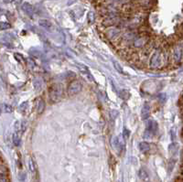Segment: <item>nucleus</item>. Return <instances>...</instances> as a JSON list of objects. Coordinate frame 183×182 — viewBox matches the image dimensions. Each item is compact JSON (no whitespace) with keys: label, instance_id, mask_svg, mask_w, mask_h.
I'll list each match as a JSON object with an SVG mask.
<instances>
[{"label":"nucleus","instance_id":"1","mask_svg":"<svg viewBox=\"0 0 183 182\" xmlns=\"http://www.w3.org/2000/svg\"><path fill=\"white\" fill-rule=\"evenodd\" d=\"M150 39L147 33H139L135 36L132 43V49L135 51H142L144 50L149 43Z\"/></svg>","mask_w":183,"mask_h":182},{"label":"nucleus","instance_id":"2","mask_svg":"<svg viewBox=\"0 0 183 182\" xmlns=\"http://www.w3.org/2000/svg\"><path fill=\"white\" fill-rule=\"evenodd\" d=\"M64 93V87L61 83H54L49 90V96L52 103H57L61 100Z\"/></svg>","mask_w":183,"mask_h":182},{"label":"nucleus","instance_id":"3","mask_svg":"<svg viewBox=\"0 0 183 182\" xmlns=\"http://www.w3.org/2000/svg\"><path fill=\"white\" fill-rule=\"evenodd\" d=\"M122 30L118 27H109L105 31V36L107 40H109L113 44L117 45L118 41L122 36Z\"/></svg>","mask_w":183,"mask_h":182},{"label":"nucleus","instance_id":"4","mask_svg":"<svg viewBox=\"0 0 183 182\" xmlns=\"http://www.w3.org/2000/svg\"><path fill=\"white\" fill-rule=\"evenodd\" d=\"M170 61L174 64H181L182 61V45L181 43H176L171 49H170Z\"/></svg>","mask_w":183,"mask_h":182},{"label":"nucleus","instance_id":"5","mask_svg":"<svg viewBox=\"0 0 183 182\" xmlns=\"http://www.w3.org/2000/svg\"><path fill=\"white\" fill-rule=\"evenodd\" d=\"M82 83L80 81H78V80L72 81L67 88L68 95L74 96V95L78 94L82 91Z\"/></svg>","mask_w":183,"mask_h":182},{"label":"nucleus","instance_id":"6","mask_svg":"<svg viewBox=\"0 0 183 182\" xmlns=\"http://www.w3.org/2000/svg\"><path fill=\"white\" fill-rule=\"evenodd\" d=\"M158 123L155 120H149L147 123V131H148L150 134H152L153 135H156V133L158 132Z\"/></svg>","mask_w":183,"mask_h":182},{"label":"nucleus","instance_id":"7","mask_svg":"<svg viewBox=\"0 0 183 182\" xmlns=\"http://www.w3.org/2000/svg\"><path fill=\"white\" fill-rule=\"evenodd\" d=\"M149 116H150V106L147 103H146L141 110V118L143 120H147L149 118Z\"/></svg>","mask_w":183,"mask_h":182},{"label":"nucleus","instance_id":"8","mask_svg":"<svg viewBox=\"0 0 183 182\" xmlns=\"http://www.w3.org/2000/svg\"><path fill=\"white\" fill-rule=\"evenodd\" d=\"M22 9H23V11L26 13V14H28L29 16H32L33 15V13H34V8H33V6L29 4V3H24L23 5H22Z\"/></svg>","mask_w":183,"mask_h":182},{"label":"nucleus","instance_id":"9","mask_svg":"<svg viewBox=\"0 0 183 182\" xmlns=\"http://www.w3.org/2000/svg\"><path fill=\"white\" fill-rule=\"evenodd\" d=\"M39 24H40V27L44 28L47 29V30H51V28H52V24H51V22L50 20H48V19H40Z\"/></svg>","mask_w":183,"mask_h":182},{"label":"nucleus","instance_id":"10","mask_svg":"<svg viewBox=\"0 0 183 182\" xmlns=\"http://www.w3.org/2000/svg\"><path fill=\"white\" fill-rule=\"evenodd\" d=\"M138 146L140 152H142L143 154H147L150 150V145L147 142H140Z\"/></svg>","mask_w":183,"mask_h":182},{"label":"nucleus","instance_id":"11","mask_svg":"<svg viewBox=\"0 0 183 182\" xmlns=\"http://www.w3.org/2000/svg\"><path fill=\"white\" fill-rule=\"evenodd\" d=\"M45 110V101L43 99H40L37 105V111L39 115H41Z\"/></svg>","mask_w":183,"mask_h":182},{"label":"nucleus","instance_id":"12","mask_svg":"<svg viewBox=\"0 0 183 182\" xmlns=\"http://www.w3.org/2000/svg\"><path fill=\"white\" fill-rule=\"evenodd\" d=\"M138 177L141 180L146 181L148 180V172L145 169H141L138 172Z\"/></svg>","mask_w":183,"mask_h":182},{"label":"nucleus","instance_id":"13","mask_svg":"<svg viewBox=\"0 0 183 182\" xmlns=\"http://www.w3.org/2000/svg\"><path fill=\"white\" fill-rule=\"evenodd\" d=\"M20 139H21V133L19 131H17V132H16L13 135V143H14V145L18 146L20 145Z\"/></svg>","mask_w":183,"mask_h":182},{"label":"nucleus","instance_id":"14","mask_svg":"<svg viewBox=\"0 0 183 182\" xmlns=\"http://www.w3.org/2000/svg\"><path fill=\"white\" fill-rule=\"evenodd\" d=\"M169 151L171 155H175L178 152V145L175 144V143L170 144V146H169Z\"/></svg>","mask_w":183,"mask_h":182},{"label":"nucleus","instance_id":"15","mask_svg":"<svg viewBox=\"0 0 183 182\" xmlns=\"http://www.w3.org/2000/svg\"><path fill=\"white\" fill-rule=\"evenodd\" d=\"M29 171L31 173H35L36 171V165H35V162L32 158H30L29 160Z\"/></svg>","mask_w":183,"mask_h":182},{"label":"nucleus","instance_id":"16","mask_svg":"<svg viewBox=\"0 0 183 182\" xmlns=\"http://www.w3.org/2000/svg\"><path fill=\"white\" fill-rule=\"evenodd\" d=\"M114 67H115V69L119 72V73H121V74H124V70H123V67L120 65V63H118L117 61H114Z\"/></svg>","mask_w":183,"mask_h":182},{"label":"nucleus","instance_id":"17","mask_svg":"<svg viewBox=\"0 0 183 182\" xmlns=\"http://www.w3.org/2000/svg\"><path fill=\"white\" fill-rule=\"evenodd\" d=\"M119 96H120V98H122L123 100H127L129 98L130 94H129V93L127 91L122 90V91L119 92Z\"/></svg>","mask_w":183,"mask_h":182},{"label":"nucleus","instance_id":"18","mask_svg":"<svg viewBox=\"0 0 183 182\" xmlns=\"http://www.w3.org/2000/svg\"><path fill=\"white\" fill-rule=\"evenodd\" d=\"M10 28H11V26L7 22H1L0 23V29L1 30H6V29H8Z\"/></svg>","mask_w":183,"mask_h":182},{"label":"nucleus","instance_id":"19","mask_svg":"<svg viewBox=\"0 0 183 182\" xmlns=\"http://www.w3.org/2000/svg\"><path fill=\"white\" fill-rule=\"evenodd\" d=\"M113 146L115 148H117V147H120V142H119V139L118 137H114L113 138Z\"/></svg>","mask_w":183,"mask_h":182},{"label":"nucleus","instance_id":"20","mask_svg":"<svg viewBox=\"0 0 183 182\" xmlns=\"http://www.w3.org/2000/svg\"><path fill=\"white\" fill-rule=\"evenodd\" d=\"M158 98L159 102L162 103V104H164V103L166 102V100H167V96H166L165 93H160V94H158Z\"/></svg>","mask_w":183,"mask_h":182},{"label":"nucleus","instance_id":"21","mask_svg":"<svg viewBox=\"0 0 183 182\" xmlns=\"http://www.w3.org/2000/svg\"><path fill=\"white\" fill-rule=\"evenodd\" d=\"M94 18H95V17H94L93 12H90V13L88 14V20H89V22H90L91 24H92V23H93Z\"/></svg>","mask_w":183,"mask_h":182},{"label":"nucleus","instance_id":"22","mask_svg":"<svg viewBox=\"0 0 183 182\" xmlns=\"http://www.w3.org/2000/svg\"><path fill=\"white\" fill-rule=\"evenodd\" d=\"M4 111L6 113H11L13 111V108L11 105H8V104H4Z\"/></svg>","mask_w":183,"mask_h":182},{"label":"nucleus","instance_id":"23","mask_svg":"<svg viewBox=\"0 0 183 182\" xmlns=\"http://www.w3.org/2000/svg\"><path fill=\"white\" fill-rule=\"evenodd\" d=\"M19 180H20L21 182L25 181V180H26V173L24 171H21L19 173Z\"/></svg>","mask_w":183,"mask_h":182},{"label":"nucleus","instance_id":"24","mask_svg":"<svg viewBox=\"0 0 183 182\" xmlns=\"http://www.w3.org/2000/svg\"><path fill=\"white\" fill-rule=\"evenodd\" d=\"M174 165H175V161H174V160H171V161L170 162V164H169V171H170V172L172 171Z\"/></svg>","mask_w":183,"mask_h":182},{"label":"nucleus","instance_id":"25","mask_svg":"<svg viewBox=\"0 0 183 182\" xmlns=\"http://www.w3.org/2000/svg\"><path fill=\"white\" fill-rule=\"evenodd\" d=\"M14 57L16 58V60H17V61H23V57H22L20 54H18V53H15V54H14Z\"/></svg>","mask_w":183,"mask_h":182},{"label":"nucleus","instance_id":"26","mask_svg":"<svg viewBox=\"0 0 183 182\" xmlns=\"http://www.w3.org/2000/svg\"><path fill=\"white\" fill-rule=\"evenodd\" d=\"M128 136H129V131H128L127 129H124V139H127Z\"/></svg>","mask_w":183,"mask_h":182},{"label":"nucleus","instance_id":"27","mask_svg":"<svg viewBox=\"0 0 183 182\" xmlns=\"http://www.w3.org/2000/svg\"><path fill=\"white\" fill-rule=\"evenodd\" d=\"M0 182H7V180H6L5 177L1 176V177H0Z\"/></svg>","mask_w":183,"mask_h":182},{"label":"nucleus","instance_id":"28","mask_svg":"<svg viewBox=\"0 0 183 182\" xmlns=\"http://www.w3.org/2000/svg\"><path fill=\"white\" fill-rule=\"evenodd\" d=\"M181 105H182V97L181 96V97H180V100H179V106L181 108Z\"/></svg>","mask_w":183,"mask_h":182},{"label":"nucleus","instance_id":"29","mask_svg":"<svg viewBox=\"0 0 183 182\" xmlns=\"http://www.w3.org/2000/svg\"><path fill=\"white\" fill-rule=\"evenodd\" d=\"M4 1H5L6 3H10V2H11L12 0H4Z\"/></svg>","mask_w":183,"mask_h":182}]
</instances>
